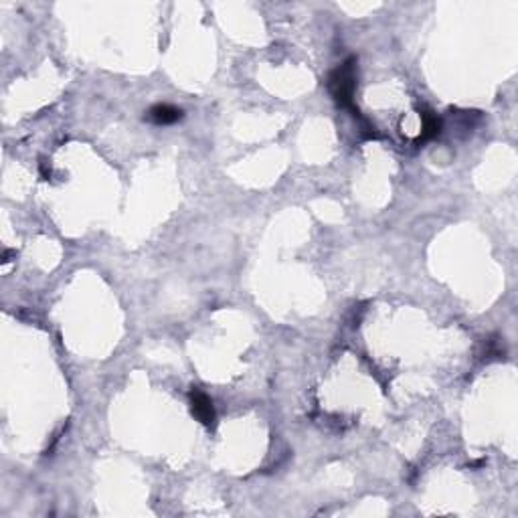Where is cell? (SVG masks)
Here are the masks:
<instances>
[{
	"label": "cell",
	"mask_w": 518,
	"mask_h": 518,
	"mask_svg": "<svg viewBox=\"0 0 518 518\" xmlns=\"http://www.w3.org/2000/svg\"><path fill=\"white\" fill-rule=\"evenodd\" d=\"M419 115H421V134H419L418 142H425V140L435 138L439 134V130H442L439 117L433 114V112H430V110H423Z\"/></svg>",
	"instance_id": "4"
},
{
	"label": "cell",
	"mask_w": 518,
	"mask_h": 518,
	"mask_svg": "<svg viewBox=\"0 0 518 518\" xmlns=\"http://www.w3.org/2000/svg\"><path fill=\"white\" fill-rule=\"evenodd\" d=\"M190 411L197 418V421L202 423L205 427H211L215 423V407H213V401L202 391H199V388H195L190 393Z\"/></svg>",
	"instance_id": "2"
},
{
	"label": "cell",
	"mask_w": 518,
	"mask_h": 518,
	"mask_svg": "<svg viewBox=\"0 0 518 518\" xmlns=\"http://www.w3.org/2000/svg\"><path fill=\"white\" fill-rule=\"evenodd\" d=\"M328 86H330V93L334 96V100L338 101V105L350 108L355 115H359V110H355V105H352V96H355V87H357V61L355 59H348L338 69L332 71Z\"/></svg>",
	"instance_id": "1"
},
{
	"label": "cell",
	"mask_w": 518,
	"mask_h": 518,
	"mask_svg": "<svg viewBox=\"0 0 518 518\" xmlns=\"http://www.w3.org/2000/svg\"><path fill=\"white\" fill-rule=\"evenodd\" d=\"M183 117V110L174 108L171 103H159L154 108H150L148 112V120L156 126H168V124H174Z\"/></svg>",
	"instance_id": "3"
}]
</instances>
